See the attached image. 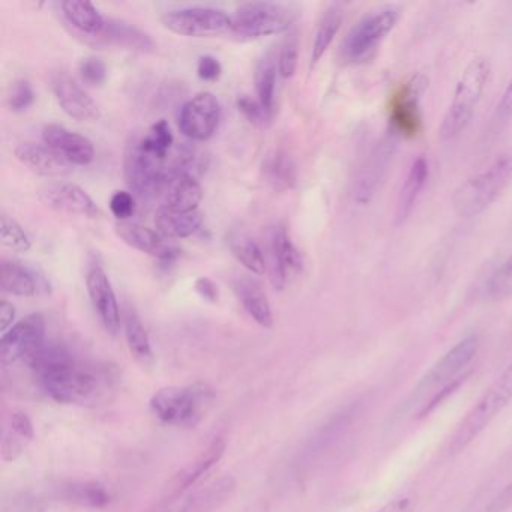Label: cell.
Segmentation results:
<instances>
[{
    "mask_svg": "<svg viewBox=\"0 0 512 512\" xmlns=\"http://www.w3.org/2000/svg\"><path fill=\"white\" fill-rule=\"evenodd\" d=\"M28 364L41 388L58 403L95 406L112 392V377L104 368L80 361L62 344H44Z\"/></svg>",
    "mask_w": 512,
    "mask_h": 512,
    "instance_id": "cell-1",
    "label": "cell"
},
{
    "mask_svg": "<svg viewBox=\"0 0 512 512\" xmlns=\"http://www.w3.org/2000/svg\"><path fill=\"white\" fill-rule=\"evenodd\" d=\"M479 349L476 335H469L458 341L449 352H446L430 371L425 374L418 388L413 392L410 406L418 407V415L424 416L442 401L445 395L460 382L461 373L473 361Z\"/></svg>",
    "mask_w": 512,
    "mask_h": 512,
    "instance_id": "cell-2",
    "label": "cell"
},
{
    "mask_svg": "<svg viewBox=\"0 0 512 512\" xmlns=\"http://www.w3.org/2000/svg\"><path fill=\"white\" fill-rule=\"evenodd\" d=\"M214 388L208 383L197 382L193 385L169 386L160 389L151 398L152 413L167 425L175 427H196L206 418L214 407Z\"/></svg>",
    "mask_w": 512,
    "mask_h": 512,
    "instance_id": "cell-3",
    "label": "cell"
},
{
    "mask_svg": "<svg viewBox=\"0 0 512 512\" xmlns=\"http://www.w3.org/2000/svg\"><path fill=\"white\" fill-rule=\"evenodd\" d=\"M512 182V155H500L487 169L455 190L452 206L461 218L478 217Z\"/></svg>",
    "mask_w": 512,
    "mask_h": 512,
    "instance_id": "cell-4",
    "label": "cell"
},
{
    "mask_svg": "<svg viewBox=\"0 0 512 512\" xmlns=\"http://www.w3.org/2000/svg\"><path fill=\"white\" fill-rule=\"evenodd\" d=\"M490 61L484 56L472 59L464 68L457 86H455L454 100L440 125L442 140H454L466 130L472 121L476 106L481 100L482 92L490 77Z\"/></svg>",
    "mask_w": 512,
    "mask_h": 512,
    "instance_id": "cell-5",
    "label": "cell"
},
{
    "mask_svg": "<svg viewBox=\"0 0 512 512\" xmlns=\"http://www.w3.org/2000/svg\"><path fill=\"white\" fill-rule=\"evenodd\" d=\"M512 400V364L500 374L499 379L484 392L478 403L464 416L463 421L455 428L449 442V452L458 454L464 451L496 416L508 406Z\"/></svg>",
    "mask_w": 512,
    "mask_h": 512,
    "instance_id": "cell-6",
    "label": "cell"
},
{
    "mask_svg": "<svg viewBox=\"0 0 512 512\" xmlns=\"http://www.w3.org/2000/svg\"><path fill=\"white\" fill-rule=\"evenodd\" d=\"M401 10L397 5H385L362 17L341 44V61L346 64H359L367 61L386 35L400 20Z\"/></svg>",
    "mask_w": 512,
    "mask_h": 512,
    "instance_id": "cell-7",
    "label": "cell"
},
{
    "mask_svg": "<svg viewBox=\"0 0 512 512\" xmlns=\"http://www.w3.org/2000/svg\"><path fill=\"white\" fill-rule=\"evenodd\" d=\"M298 10L275 2H250L241 5L232 17L233 34L248 40L289 32L298 19Z\"/></svg>",
    "mask_w": 512,
    "mask_h": 512,
    "instance_id": "cell-8",
    "label": "cell"
},
{
    "mask_svg": "<svg viewBox=\"0 0 512 512\" xmlns=\"http://www.w3.org/2000/svg\"><path fill=\"white\" fill-rule=\"evenodd\" d=\"M124 175L131 190L140 196H154L170 181L169 160L149 154L140 145L139 136H134L125 149Z\"/></svg>",
    "mask_w": 512,
    "mask_h": 512,
    "instance_id": "cell-9",
    "label": "cell"
},
{
    "mask_svg": "<svg viewBox=\"0 0 512 512\" xmlns=\"http://www.w3.org/2000/svg\"><path fill=\"white\" fill-rule=\"evenodd\" d=\"M164 28L182 37L212 38L232 31V17L223 10L209 7H188L167 11L161 17Z\"/></svg>",
    "mask_w": 512,
    "mask_h": 512,
    "instance_id": "cell-10",
    "label": "cell"
},
{
    "mask_svg": "<svg viewBox=\"0 0 512 512\" xmlns=\"http://www.w3.org/2000/svg\"><path fill=\"white\" fill-rule=\"evenodd\" d=\"M46 344V320L41 314H31L5 332L0 341V356L4 364L28 362Z\"/></svg>",
    "mask_w": 512,
    "mask_h": 512,
    "instance_id": "cell-11",
    "label": "cell"
},
{
    "mask_svg": "<svg viewBox=\"0 0 512 512\" xmlns=\"http://www.w3.org/2000/svg\"><path fill=\"white\" fill-rule=\"evenodd\" d=\"M398 134L394 131H389L376 146L373 151L368 155L362 166L361 173L356 179L355 191H353V199L358 205H368L377 190H380L383 179L388 173L389 166H391L392 158H394L395 151L398 146Z\"/></svg>",
    "mask_w": 512,
    "mask_h": 512,
    "instance_id": "cell-12",
    "label": "cell"
},
{
    "mask_svg": "<svg viewBox=\"0 0 512 512\" xmlns=\"http://www.w3.org/2000/svg\"><path fill=\"white\" fill-rule=\"evenodd\" d=\"M220 118L218 98L211 92H200L182 107L179 128L193 142H206L217 131Z\"/></svg>",
    "mask_w": 512,
    "mask_h": 512,
    "instance_id": "cell-13",
    "label": "cell"
},
{
    "mask_svg": "<svg viewBox=\"0 0 512 512\" xmlns=\"http://www.w3.org/2000/svg\"><path fill=\"white\" fill-rule=\"evenodd\" d=\"M428 88V77L418 73L401 86L391 107L392 131L398 136H415L421 127L419 100Z\"/></svg>",
    "mask_w": 512,
    "mask_h": 512,
    "instance_id": "cell-14",
    "label": "cell"
},
{
    "mask_svg": "<svg viewBox=\"0 0 512 512\" xmlns=\"http://www.w3.org/2000/svg\"><path fill=\"white\" fill-rule=\"evenodd\" d=\"M38 197L44 205L65 214L80 215L86 218H98L100 208L91 196L79 185L70 182H52L38 191Z\"/></svg>",
    "mask_w": 512,
    "mask_h": 512,
    "instance_id": "cell-15",
    "label": "cell"
},
{
    "mask_svg": "<svg viewBox=\"0 0 512 512\" xmlns=\"http://www.w3.org/2000/svg\"><path fill=\"white\" fill-rule=\"evenodd\" d=\"M52 91L61 109L70 118L79 122H94L100 118V107L91 95L68 74L56 73L52 76Z\"/></svg>",
    "mask_w": 512,
    "mask_h": 512,
    "instance_id": "cell-16",
    "label": "cell"
},
{
    "mask_svg": "<svg viewBox=\"0 0 512 512\" xmlns=\"http://www.w3.org/2000/svg\"><path fill=\"white\" fill-rule=\"evenodd\" d=\"M271 280L275 289L283 290L302 271V257L284 227H278L269 239Z\"/></svg>",
    "mask_w": 512,
    "mask_h": 512,
    "instance_id": "cell-17",
    "label": "cell"
},
{
    "mask_svg": "<svg viewBox=\"0 0 512 512\" xmlns=\"http://www.w3.org/2000/svg\"><path fill=\"white\" fill-rule=\"evenodd\" d=\"M86 287H88L89 298L100 317L101 323L110 334H118L121 329V310H119L118 299L115 290L106 272L100 266L89 269L86 275Z\"/></svg>",
    "mask_w": 512,
    "mask_h": 512,
    "instance_id": "cell-18",
    "label": "cell"
},
{
    "mask_svg": "<svg viewBox=\"0 0 512 512\" xmlns=\"http://www.w3.org/2000/svg\"><path fill=\"white\" fill-rule=\"evenodd\" d=\"M43 142L71 166H89L94 161L95 149L91 140L82 134L71 133L62 125H46Z\"/></svg>",
    "mask_w": 512,
    "mask_h": 512,
    "instance_id": "cell-19",
    "label": "cell"
},
{
    "mask_svg": "<svg viewBox=\"0 0 512 512\" xmlns=\"http://www.w3.org/2000/svg\"><path fill=\"white\" fill-rule=\"evenodd\" d=\"M115 233L128 247L142 253L151 254L163 263H173L178 259L181 250L175 245L167 244L160 233L154 232L142 224L131 221H118L115 224Z\"/></svg>",
    "mask_w": 512,
    "mask_h": 512,
    "instance_id": "cell-20",
    "label": "cell"
},
{
    "mask_svg": "<svg viewBox=\"0 0 512 512\" xmlns=\"http://www.w3.org/2000/svg\"><path fill=\"white\" fill-rule=\"evenodd\" d=\"M0 286L5 293L31 298L40 293H49L50 284L47 278L37 268L17 262L4 260L0 266Z\"/></svg>",
    "mask_w": 512,
    "mask_h": 512,
    "instance_id": "cell-21",
    "label": "cell"
},
{
    "mask_svg": "<svg viewBox=\"0 0 512 512\" xmlns=\"http://www.w3.org/2000/svg\"><path fill=\"white\" fill-rule=\"evenodd\" d=\"M17 160L32 172L41 176H65L71 172V164L46 145L26 142L14 149Z\"/></svg>",
    "mask_w": 512,
    "mask_h": 512,
    "instance_id": "cell-22",
    "label": "cell"
},
{
    "mask_svg": "<svg viewBox=\"0 0 512 512\" xmlns=\"http://www.w3.org/2000/svg\"><path fill=\"white\" fill-rule=\"evenodd\" d=\"M233 289L248 316L262 328H272L274 316H272L271 304H269L268 295H266L262 284L254 278L241 275L233 280Z\"/></svg>",
    "mask_w": 512,
    "mask_h": 512,
    "instance_id": "cell-23",
    "label": "cell"
},
{
    "mask_svg": "<svg viewBox=\"0 0 512 512\" xmlns=\"http://www.w3.org/2000/svg\"><path fill=\"white\" fill-rule=\"evenodd\" d=\"M224 451H226V442L223 439H215L196 460L191 461L187 467H184L175 476L172 487H170V494L173 497L179 496L191 485L196 484L205 473H208L221 460Z\"/></svg>",
    "mask_w": 512,
    "mask_h": 512,
    "instance_id": "cell-24",
    "label": "cell"
},
{
    "mask_svg": "<svg viewBox=\"0 0 512 512\" xmlns=\"http://www.w3.org/2000/svg\"><path fill=\"white\" fill-rule=\"evenodd\" d=\"M167 208L178 212H194L199 208L203 199V190L196 176L188 173H178L167 182L166 188Z\"/></svg>",
    "mask_w": 512,
    "mask_h": 512,
    "instance_id": "cell-25",
    "label": "cell"
},
{
    "mask_svg": "<svg viewBox=\"0 0 512 512\" xmlns=\"http://www.w3.org/2000/svg\"><path fill=\"white\" fill-rule=\"evenodd\" d=\"M203 217L199 211L178 212L161 206L155 214L158 233L167 239H184L194 235L202 227Z\"/></svg>",
    "mask_w": 512,
    "mask_h": 512,
    "instance_id": "cell-26",
    "label": "cell"
},
{
    "mask_svg": "<svg viewBox=\"0 0 512 512\" xmlns=\"http://www.w3.org/2000/svg\"><path fill=\"white\" fill-rule=\"evenodd\" d=\"M430 169H428V161L424 157L416 158L410 166L407 173L406 181L401 187L400 196L397 202V221L404 223L406 218L412 214L413 208L418 202L421 191L427 184Z\"/></svg>",
    "mask_w": 512,
    "mask_h": 512,
    "instance_id": "cell-27",
    "label": "cell"
},
{
    "mask_svg": "<svg viewBox=\"0 0 512 512\" xmlns=\"http://www.w3.org/2000/svg\"><path fill=\"white\" fill-rule=\"evenodd\" d=\"M61 7L68 23L79 29L82 34L92 35V37L103 35L107 22L94 5L89 2H80V0H65Z\"/></svg>",
    "mask_w": 512,
    "mask_h": 512,
    "instance_id": "cell-28",
    "label": "cell"
},
{
    "mask_svg": "<svg viewBox=\"0 0 512 512\" xmlns=\"http://www.w3.org/2000/svg\"><path fill=\"white\" fill-rule=\"evenodd\" d=\"M263 176L275 191H287L295 185L296 166L287 152L275 151L263 161Z\"/></svg>",
    "mask_w": 512,
    "mask_h": 512,
    "instance_id": "cell-29",
    "label": "cell"
},
{
    "mask_svg": "<svg viewBox=\"0 0 512 512\" xmlns=\"http://www.w3.org/2000/svg\"><path fill=\"white\" fill-rule=\"evenodd\" d=\"M124 331L131 355H133L140 364H151V362L154 361L151 340H149L145 325H143L142 320H140V317L137 316L133 310L125 311Z\"/></svg>",
    "mask_w": 512,
    "mask_h": 512,
    "instance_id": "cell-30",
    "label": "cell"
},
{
    "mask_svg": "<svg viewBox=\"0 0 512 512\" xmlns=\"http://www.w3.org/2000/svg\"><path fill=\"white\" fill-rule=\"evenodd\" d=\"M343 23V10L340 5H331L320 19L314 34L313 50H311V68L319 64L320 59L325 55L326 50L334 41L335 35L340 31Z\"/></svg>",
    "mask_w": 512,
    "mask_h": 512,
    "instance_id": "cell-31",
    "label": "cell"
},
{
    "mask_svg": "<svg viewBox=\"0 0 512 512\" xmlns=\"http://www.w3.org/2000/svg\"><path fill=\"white\" fill-rule=\"evenodd\" d=\"M103 35H106L107 41L116 44V46L127 47L130 50H140V52H149L155 49L154 41L145 32L137 29L136 26L128 25L124 22H107Z\"/></svg>",
    "mask_w": 512,
    "mask_h": 512,
    "instance_id": "cell-32",
    "label": "cell"
},
{
    "mask_svg": "<svg viewBox=\"0 0 512 512\" xmlns=\"http://www.w3.org/2000/svg\"><path fill=\"white\" fill-rule=\"evenodd\" d=\"M278 62L274 56L268 55L257 64L254 73L256 83L257 100L262 104L269 116L274 112L275 86H277Z\"/></svg>",
    "mask_w": 512,
    "mask_h": 512,
    "instance_id": "cell-33",
    "label": "cell"
},
{
    "mask_svg": "<svg viewBox=\"0 0 512 512\" xmlns=\"http://www.w3.org/2000/svg\"><path fill=\"white\" fill-rule=\"evenodd\" d=\"M230 251L235 259L248 271L256 275L266 272V260L262 248L247 235H235L230 238Z\"/></svg>",
    "mask_w": 512,
    "mask_h": 512,
    "instance_id": "cell-34",
    "label": "cell"
},
{
    "mask_svg": "<svg viewBox=\"0 0 512 512\" xmlns=\"http://www.w3.org/2000/svg\"><path fill=\"white\" fill-rule=\"evenodd\" d=\"M233 490H235V481L232 478L220 479L193 497L182 512H212L224 500L229 499Z\"/></svg>",
    "mask_w": 512,
    "mask_h": 512,
    "instance_id": "cell-35",
    "label": "cell"
},
{
    "mask_svg": "<svg viewBox=\"0 0 512 512\" xmlns=\"http://www.w3.org/2000/svg\"><path fill=\"white\" fill-rule=\"evenodd\" d=\"M140 145L149 154L169 160L170 149L173 146V134L169 124L164 119L155 122L143 136H139Z\"/></svg>",
    "mask_w": 512,
    "mask_h": 512,
    "instance_id": "cell-36",
    "label": "cell"
},
{
    "mask_svg": "<svg viewBox=\"0 0 512 512\" xmlns=\"http://www.w3.org/2000/svg\"><path fill=\"white\" fill-rule=\"evenodd\" d=\"M65 497L71 502L91 508H103L110 502V494L103 485L97 482H82L65 488Z\"/></svg>",
    "mask_w": 512,
    "mask_h": 512,
    "instance_id": "cell-37",
    "label": "cell"
},
{
    "mask_svg": "<svg viewBox=\"0 0 512 512\" xmlns=\"http://www.w3.org/2000/svg\"><path fill=\"white\" fill-rule=\"evenodd\" d=\"M299 59V34L295 28L290 29L281 43L278 53V73L283 79L295 76Z\"/></svg>",
    "mask_w": 512,
    "mask_h": 512,
    "instance_id": "cell-38",
    "label": "cell"
},
{
    "mask_svg": "<svg viewBox=\"0 0 512 512\" xmlns=\"http://www.w3.org/2000/svg\"><path fill=\"white\" fill-rule=\"evenodd\" d=\"M0 239H2V244L5 247L17 251V253H26L32 247L31 238H29L28 233L23 230V227L14 218L8 217V215H2Z\"/></svg>",
    "mask_w": 512,
    "mask_h": 512,
    "instance_id": "cell-39",
    "label": "cell"
},
{
    "mask_svg": "<svg viewBox=\"0 0 512 512\" xmlns=\"http://www.w3.org/2000/svg\"><path fill=\"white\" fill-rule=\"evenodd\" d=\"M487 293L494 301H503L512 296V253L494 272L490 283H488Z\"/></svg>",
    "mask_w": 512,
    "mask_h": 512,
    "instance_id": "cell-40",
    "label": "cell"
},
{
    "mask_svg": "<svg viewBox=\"0 0 512 512\" xmlns=\"http://www.w3.org/2000/svg\"><path fill=\"white\" fill-rule=\"evenodd\" d=\"M35 92L28 80H17L8 97V107L13 112H26L34 104Z\"/></svg>",
    "mask_w": 512,
    "mask_h": 512,
    "instance_id": "cell-41",
    "label": "cell"
},
{
    "mask_svg": "<svg viewBox=\"0 0 512 512\" xmlns=\"http://www.w3.org/2000/svg\"><path fill=\"white\" fill-rule=\"evenodd\" d=\"M110 211L118 221H128L136 214V199L128 191H116L110 199Z\"/></svg>",
    "mask_w": 512,
    "mask_h": 512,
    "instance_id": "cell-42",
    "label": "cell"
},
{
    "mask_svg": "<svg viewBox=\"0 0 512 512\" xmlns=\"http://www.w3.org/2000/svg\"><path fill=\"white\" fill-rule=\"evenodd\" d=\"M80 76L88 85L101 86L107 79L106 64L100 58H86L80 62Z\"/></svg>",
    "mask_w": 512,
    "mask_h": 512,
    "instance_id": "cell-43",
    "label": "cell"
},
{
    "mask_svg": "<svg viewBox=\"0 0 512 512\" xmlns=\"http://www.w3.org/2000/svg\"><path fill=\"white\" fill-rule=\"evenodd\" d=\"M236 106H238L239 112L253 125L262 127V125H265L266 119L269 118L268 113L263 109L260 101L254 100L250 95H241V97L236 100Z\"/></svg>",
    "mask_w": 512,
    "mask_h": 512,
    "instance_id": "cell-44",
    "label": "cell"
},
{
    "mask_svg": "<svg viewBox=\"0 0 512 512\" xmlns=\"http://www.w3.org/2000/svg\"><path fill=\"white\" fill-rule=\"evenodd\" d=\"M512 119V77L503 91L502 98L497 103L496 112H494L493 122L497 127H503Z\"/></svg>",
    "mask_w": 512,
    "mask_h": 512,
    "instance_id": "cell-45",
    "label": "cell"
},
{
    "mask_svg": "<svg viewBox=\"0 0 512 512\" xmlns=\"http://www.w3.org/2000/svg\"><path fill=\"white\" fill-rule=\"evenodd\" d=\"M223 73L220 61L214 56H202L197 64V76L205 82H217Z\"/></svg>",
    "mask_w": 512,
    "mask_h": 512,
    "instance_id": "cell-46",
    "label": "cell"
},
{
    "mask_svg": "<svg viewBox=\"0 0 512 512\" xmlns=\"http://www.w3.org/2000/svg\"><path fill=\"white\" fill-rule=\"evenodd\" d=\"M11 428L22 439H34V425H32L31 419L28 418L26 413H13V416H11Z\"/></svg>",
    "mask_w": 512,
    "mask_h": 512,
    "instance_id": "cell-47",
    "label": "cell"
},
{
    "mask_svg": "<svg viewBox=\"0 0 512 512\" xmlns=\"http://www.w3.org/2000/svg\"><path fill=\"white\" fill-rule=\"evenodd\" d=\"M512 508V482L506 485L499 494L485 506V512H506Z\"/></svg>",
    "mask_w": 512,
    "mask_h": 512,
    "instance_id": "cell-48",
    "label": "cell"
},
{
    "mask_svg": "<svg viewBox=\"0 0 512 512\" xmlns=\"http://www.w3.org/2000/svg\"><path fill=\"white\" fill-rule=\"evenodd\" d=\"M194 289L199 293L200 298L205 299V301L218 302L220 299V290H218L217 284L208 277H200L197 278L196 284H194Z\"/></svg>",
    "mask_w": 512,
    "mask_h": 512,
    "instance_id": "cell-49",
    "label": "cell"
},
{
    "mask_svg": "<svg viewBox=\"0 0 512 512\" xmlns=\"http://www.w3.org/2000/svg\"><path fill=\"white\" fill-rule=\"evenodd\" d=\"M377 512H415V502L410 497H398V499L386 503Z\"/></svg>",
    "mask_w": 512,
    "mask_h": 512,
    "instance_id": "cell-50",
    "label": "cell"
},
{
    "mask_svg": "<svg viewBox=\"0 0 512 512\" xmlns=\"http://www.w3.org/2000/svg\"><path fill=\"white\" fill-rule=\"evenodd\" d=\"M14 317H16V308L13 307V304L2 301L0 304V329L4 334L13 328Z\"/></svg>",
    "mask_w": 512,
    "mask_h": 512,
    "instance_id": "cell-51",
    "label": "cell"
},
{
    "mask_svg": "<svg viewBox=\"0 0 512 512\" xmlns=\"http://www.w3.org/2000/svg\"><path fill=\"white\" fill-rule=\"evenodd\" d=\"M20 452H22V446L17 440L5 439L2 443V454H4L5 460H16Z\"/></svg>",
    "mask_w": 512,
    "mask_h": 512,
    "instance_id": "cell-52",
    "label": "cell"
}]
</instances>
